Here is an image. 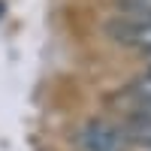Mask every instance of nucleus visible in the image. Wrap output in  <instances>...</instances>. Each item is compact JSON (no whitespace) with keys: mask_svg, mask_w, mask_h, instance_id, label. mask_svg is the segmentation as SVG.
I'll return each instance as SVG.
<instances>
[{"mask_svg":"<svg viewBox=\"0 0 151 151\" xmlns=\"http://www.w3.org/2000/svg\"><path fill=\"white\" fill-rule=\"evenodd\" d=\"M115 3H118V12H127V15L151 21V0H115Z\"/></svg>","mask_w":151,"mask_h":151,"instance_id":"5","label":"nucleus"},{"mask_svg":"<svg viewBox=\"0 0 151 151\" xmlns=\"http://www.w3.org/2000/svg\"><path fill=\"white\" fill-rule=\"evenodd\" d=\"M79 151H127V136H124L121 124L109 118H88L79 133H76Z\"/></svg>","mask_w":151,"mask_h":151,"instance_id":"2","label":"nucleus"},{"mask_svg":"<svg viewBox=\"0 0 151 151\" xmlns=\"http://www.w3.org/2000/svg\"><path fill=\"white\" fill-rule=\"evenodd\" d=\"M145 73H148V76H151V60H148V70H145Z\"/></svg>","mask_w":151,"mask_h":151,"instance_id":"6","label":"nucleus"},{"mask_svg":"<svg viewBox=\"0 0 151 151\" xmlns=\"http://www.w3.org/2000/svg\"><path fill=\"white\" fill-rule=\"evenodd\" d=\"M106 36L121 48H130V52H139L151 58V21L148 18H136L127 12H115L106 21Z\"/></svg>","mask_w":151,"mask_h":151,"instance_id":"1","label":"nucleus"},{"mask_svg":"<svg viewBox=\"0 0 151 151\" xmlns=\"http://www.w3.org/2000/svg\"><path fill=\"white\" fill-rule=\"evenodd\" d=\"M121 130H124V136H127V142L151 148V112L127 109V118L121 121Z\"/></svg>","mask_w":151,"mask_h":151,"instance_id":"3","label":"nucleus"},{"mask_svg":"<svg viewBox=\"0 0 151 151\" xmlns=\"http://www.w3.org/2000/svg\"><path fill=\"white\" fill-rule=\"evenodd\" d=\"M127 106L130 109H145L151 112V76H139L130 88H127Z\"/></svg>","mask_w":151,"mask_h":151,"instance_id":"4","label":"nucleus"}]
</instances>
